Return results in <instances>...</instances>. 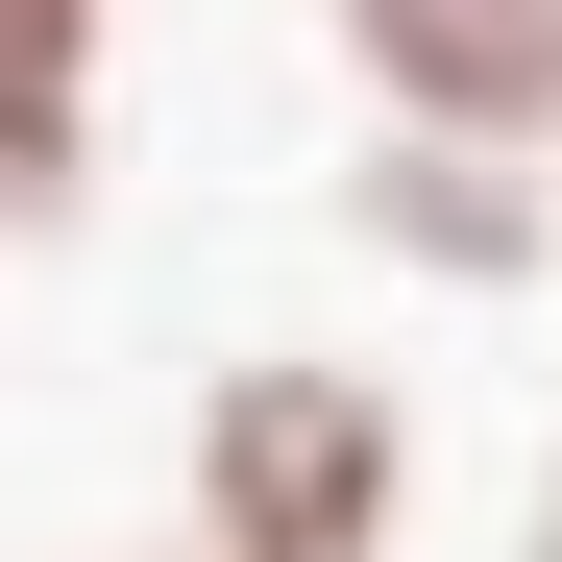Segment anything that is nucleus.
Instances as JSON below:
<instances>
[{
	"mask_svg": "<svg viewBox=\"0 0 562 562\" xmlns=\"http://www.w3.org/2000/svg\"><path fill=\"white\" fill-rule=\"evenodd\" d=\"M171 464H196V562H392V514H416V416L342 342H245Z\"/></svg>",
	"mask_w": 562,
	"mask_h": 562,
	"instance_id": "1",
	"label": "nucleus"
},
{
	"mask_svg": "<svg viewBox=\"0 0 562 562\" xmlns=\"http://www.w3.org/2000/svg\"><path fill=\"white\" fill-rule=\"evenodd\" d=\"M342 245H367V269H416V294H538V269H562V196H538V147L367 123V171H342Z\"/></svg>",
	"mask_w": 562,
	"mask_h": 562,
	"instance_id": "2",
	"label": "nucleus"
},
{
	"mask_svg": "<svg viewBox=\"0 0 562 562\" xmlns=\"http://www.w3.org/2000/svg\"><path fill=\"white\" fill-rule=\"evenodd\" d=\"M318 49L367 74V123L562 147V0H318Z\"/></svg>",
	"mask_w": 562,
	"mask_h": 562,
	"instance_id": "3",
	"label": "nucleus"
},
{
	"mask_svg": "<svg viewBox=\"0 0 562 562\" xmlns=\"http://www.w3.org/2000/svg\"><path fill=\"white\" fill-rule=\"evenodd\" d=\"M74 171H99V74L0 25V245H25V221H74Z\"/></svg>",
	"mask_w": 562,
	"mask_h": 562,
	"instance_id": "4",
	"label": "nucleus"
},
{
	"mask_svg": "<svg viewBox=\"0 0 562 562\" xmlns=\"http://www.w3.org/2000/svg\"><path fill=\"white\" fill-rule=\"evenodd\" d=\"M0 25H25V49H74V74H99V0H0Z\"/></svg>",
	"mask_w": 562,
	"mask_h": 562,
	"instance_id": "5",
	"label": "nucleus"
},
{
	"mask_svg": "<svg viewBox=\"0 0 562 562\" xmlns=\"http://www.w3.org/2000/svg\"><path fill=\"white\" fill-rule=\"evenodd\" d=\"M514 562H562V464H538V514H514Z\"/></svg>",
	"mask_w": 562,
	"mask_h": 562,
	"instance_id": "6",
	"label": "nucleus"
},
{
	"mask_svg": "<svg viewBox=\"0 0 562 562\" xmlns=\"http://www.w3.org/2000/svg\"><path fill=\"white\" fill-rule=\"evenodd\" d=\"M123 562H196V538H123Z\"/></svg>",
	"mask_w": 562,
	"mask_h": 562,
	"instance_id": "7",
	"label": "nucleus"
}]
</instances>
